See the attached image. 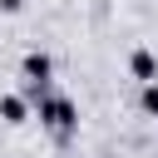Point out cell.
Returning <instances> with one entry per match:
<instances>
[{
  "mask_svg": "<svg viewBox=\"0 0 158 158\" xmlns=\"http://www.w3.org/2000/svg\"><path fill=\"white\" fill-rule=\"evenodd\" d=\"M40 114H44V118H49L59 133H64V128H74V104H69V99H49Z\"/></svg>",
  "mask_w": 158,
  "mask_h": 158,
  "instance_id": "cell-1",
  "label": "cell"
},
{
  "mask_svg": "<svg viewBox=\"0 0 158 158\" xmlns=\"http://www.w3.org/2000/svg\"><path fill=\"white\" fill-rule=\"evenodd\" d=\"M133 74H138V79H153V74H158L153 54H143V49H138V54H133Z\"/></svg>",
  "mask_w": 158,
  "mask_h": 158,
  "instance_id": "cell-2",
  "label": "cell"
},
{
  "mask_svg": "<svg viewBox=\"0 0 158 158\" xmlns=\"http://www.w3.org/2000/svg\"><path fill=\"white\" fill-rule=\"evenodd\" d=\"M25 74L44 79V74H49V59H44V54H30V59H25Z\"/></svg>",
  "mask_w": 158,
  "mask_h": 158,
  "instance_id": "cell-3",
  "label": "cell"
},
{
  "mask_svg": "<svg viewBox=\"0 0 158 158\" xmlns=\"http://www.w3.org/2000/svg\"><path fill=\"white\" fill-rule=\"evenodd\" d=\"M0 114H5L10 123H20V118H25V104H20V99H0Z\"/></svg>",
  "mask_w": 158,
  "mask_h": 158,
  "instance_id": "cell-4",
  "label": "cell"
},
{
  "mask_svg": "<svg viewBox=\"0 0 158 158\" xmlns=\"http://www.w3.org/2000/svg\"><path fill=\"white\" fill-rule=\"evenodd\" d=\"M143 104H148V114H158V84H148V94H143Z\"/></svg>",
  "mask_w": 158,
  "mask_h": 158,
  "instance_id": "cell-5",
  "label": "cell"
}]
</instances>
